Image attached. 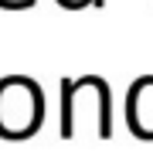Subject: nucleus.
Segmentation results:
<instances>
[{
    "label": "nucleus",
    "mask_w": 153,
    "mask_h": 153,
    "mask_svg": "<svg viewBox=\"0 0 153 153\" xmlns=\"http://www.w3.org/2000/svg\"><path fill=\"white\" fill-rule=\"evenodd\" d=\"M44 123V92L27 75L0 78V140H31Z\"/></svg>",
    "instance_id": "nucleus-1"
},
{
    "label": "nucleus",
    "mask_w": 153,
    "mask_h": 153,
    "mask_svg": "<svg viewBox=\"0 0 153 153\" xmlns=\"http://www.w3.org/2000/svg\"><path fill=\"white\" fill-rule=\"evenodd\" d=\"M126 123L136 140H153V75H140L126 92Z\"/></svg>",
    "instance_id": "nucleus-2"
},
{
    "label": "nucleus",
    "mask_w": 153,
    "mask_h": 153,
    "mask_svg": "<svg viewBox=\"0 0 153 153\" xmlns=\"http://www.w3.org/2000/svg\"><path fill=\"white\" fill-rule=\"evenodd\" d=\"M75 95H78V82L65 78L61 82V136L65 140L75 136Z\"/></svg>",
    "instance_id": "nucleus-3"
},
{
    "label": "nucleus",
    "mask_w": 153,
    "mask_h": 153,
    "mask_svg": "<svg viewBox=\"0 0 153 153\" xmlns=\"http://www.w3.org/2000/svg\"><path fill=\"white\" fill-rule=\"evenodd\" d=\"M95 88H99V140L112 136V105H109V85L95 75Z\"/></svg>",
    "instance_id": "nucleus-4"
},
{
    "label": "nucleus",
    "mask_w": 153,
    "mask_h": 153,
    "mask_svg": "<svg viewBox=\"0 0 153 153\" xmlns=\"http://www.w3.org/2000/svg\"><path fill=\"white\" fill-rule=\"evenodd\" d=\"M65 10H82V7H88V4H95V7H102L105 0H58Z\"/></svg>",
    "instance_id": "nucleus-5"
},
{
    "label": "nucleus",
    "mask_w": 153,
    "mask_h": 153,
    "mask_svg": "<svg viewBox=\"0 0 153 153\" xmlns=\"http://www.w3.org/2000/svg\"><path fill=\"white\" fill-rule=\"evenodd\" d=\"M0 7L4 10H31L34 0H0Z\"/></svg>",
    "instance_id": "nucleus-6"
}]
</instances>
